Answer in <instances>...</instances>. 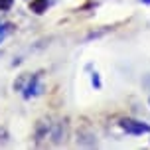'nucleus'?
<instances>
[{
	"mask_svg": "<svg viewBox=\"0 0 150 150\" xmlns=\"http://www.w3.org/2000/svg\"><path fill=\"white\" fill-rule=\"evenodd\" d=\"M12 4H14V0H0V12L10 10V8H12Z\"/></svg>",
	"mask_w": 150,
	"mask_h": 150,
	"instance_id": "nucleus-10",
	"label": "nucleus"
},
{
	"mask_svg": "<svg viewBox=\"0 0 150 150\" xmlns=\"http://www.w3.org/2000/svg\"><path fill=\"white\" fill-rule=\"evenodd\" d=\"M91 83H93L97 89H101V79H99V73H93V75H91Z\"/></svg>",
	"mask_w": 150,
	"mask_h": 150,
	"instance_id": "nucleus-12",
	"label": "nucleus"
},
{
	"mask_svg": "<svg viewBox=\"0 0 150 150\" xmlns=\"http://www.w3.org/2000/svg\"><path fill=\"white\" fill-rule=\"evenodd\" d=\"M77 146H85V148H93V146H97L95 134H91V132H79V138H77Z\"/></svg>",
	"mask_w": 150,
	"mask_h": 150,
	"instance_id": "nucleus-5",
	"label": "nucleus"
},
{
	"mask_svg": "<svg viewBox=\"0 0 150 150\" xmlns=\"http://www.w3.org/2000/svg\"><path fill=\"white\" fill-rule=\"evenodd\" d=\"M0 55H2V50H0Z\"/></svg>",
	"mask_w": 150,
	"mask_h": 150,
	"instance_id": "nucleus-14",
	"label": "nucleus"
},
{
	"mask_svg": "<svg viewBox=\"0 0 150 150\" xmlns=\"http://www.w3.org/2000/svg\"><path fill=\"white\" fill-rule=\"evenodd\" d=\"M38 81H40V73L32 75V79H28V85L24 87V99H30L34 97V95H38V93H42V87H38Z\"/></svg>",
	"mask_w": 150,
	"mask_h": 150,
	"instance_id": "nucleus-4",
	"label": "nucleus"
},
{
	"mask_svg": "<svg viewBox=\"0 0 150 150\" xmlns=\"http://www.w3.org/2000/svg\"><path fill=\"white\" fill-rule=\"evenodd\" d=\"M28 81V75H20L18 81H14V91H24V83Z\"/></svg>",
	"mask_w": 150,
	"mask_h": 150,
	"instance_id": "nucleus-7",
	"label": "nucleus"
},
{
	"mask_svg": "<svg viewBox=\"0 0 150 150\" xmlns=\"http://www.w3.org/2000/svg\"><path fill=\"white\" fill-rule=\"evenodd\" d=\"M50 6V0H32L30 2V10L34 14H44Z\"/></svg>",
	"mask_w": 150,
	"mask_h": 150,
	"instance_id": "nucleus-6",
	"label": "nucleus"
},
{
	"mask_svg": "<svg viewBox=\"0 0 150 150\" xmlns=\"http://www.w3.org/2000/svg\"><path fill=\"white\" fill-rule=\"evenodd\" d=\"M138 2H142V4H150V0H138Z\"/></svg>",
	"mask_w": 150,
	"mask_h": 150,
	"instance_id": "nucleus-13",
	"label": "nucleus"
},
{
	"mask_svg": "<svg viewBox=\"0 0 150 150\" xmlns=\"http://www.w3.org/2000/svg\"><path fill=\"white\" fill-rule=\"evenodd\" d=\"M148 103H150V99H148Z\"/></svg>",
	"mask_w": 150,
	"mask_h": 150,
	"instance_id": "nucleus-15",
	"label": "nucleus"
},
{
	"mask_svg": "<svg viewBox=\"0 0 150 150\" xmlns=\"http://www.w3.org/2000/svg\"><path fill=\"white\" fill-rule=\"evenodd\" d=\"M12 30H14V24H10V22L2 24V26H0V36H6V34H10Z\"/></svg>",
	"mask_w": 150,
	"mask_h": 150,
	"instance_id": "nucleus-8",
	"label": "nucleus"
},
{
	"mask_svg": "<svg viewBox=\"0 0 150 150\" xmlns=\"http://www.w3.org/2000/svg\"><path fill=\"white\" fill-rule=\"evenodd\" d=\"M8 138H10V132H8L6 127H0V144L8 142Z\"/></svg>",
	"mask_w": 150,
	"mask_h": 150,
	"instance_id": "nucleus-9",
	"label": "nucleus"
},
{
	"mask_svg": "<svg viewBox=\"0 0 150 150\" xmlns=\"http://www.w3.org/2000/svg\"><path fill=\"white\" fill-rule=\"evenodd\" d=\"M67 136H69V122H67V119H61V120H57L55 125H52L50 138H52V142L55 144V146L63 144L65 140H67Z\"/></svg>",
	"mask_w": 150,
	"mask_h": 150,
	"instance_id": "nucleus-1",
	"label": "nucleus"
},
{
	"mask_svg": "<svg viewBox=\"0 0 150 150\" xmlns=\"http://www.w3.org/2000/svg\"><path fill=\"white\" fill-rule=\"evenodd\" d=\"M50 130H52V122H50V119H40L38 120L36 122V142L40 144L44 138H47Z\"/></svg>",
	"mask_w": 150,
	"mask_h": 150,
	"instance_id": "nucleus-3",
	"label": "nucleus"
},
{
	"mask_svg": "<svg viewBox=\"0 0 150 150\" xmlns=\"http://www.w3.org/2000/svg\"><path fill=\"white\" fill-rule=\"evenodd\" d=\"M119 125L128 134H146V132H150V125L140 122V120H134V119H122Z\"/></svg>",
	"mask_w": 150,
	"mask_h": 150,
	"instance_id": "nucleus-2",
	"label": "nucleus"
},
{
	"mask_svg": "<svg viewBox=\"0 0 150 150\" xmlns=\"http://www.w3.org/2000/svg\"><path fill=\"white\" fill-rule=\"evenodd\" d=\"M109 32V28H105V30H99V32H91L89 36H87V40H95V38H101L103 34H107Z\"/></svg>",
	"mask_w": 150,
	"mask_h": 150,
	"instance_id": "nucleus-11",
	"label": "nucleus"
}]
</instances>
